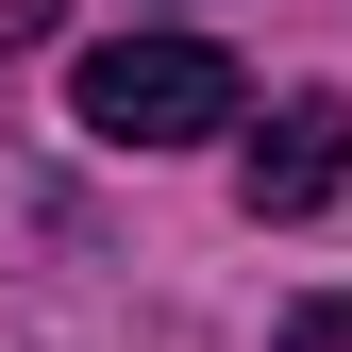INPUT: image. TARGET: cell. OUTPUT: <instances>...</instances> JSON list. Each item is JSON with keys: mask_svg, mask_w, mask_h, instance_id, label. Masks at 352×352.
Wrapping results in <instances>:
<instances>
[{"mask_svg": "<svg viewBox=\"0 0 352 352\" xmlns=\"http://www.w3.org/2000/svg\"><path fill=\"white\" fill-rule=\"evenodd\" d=\"M235 51L218 34H101V51L67 67V118L101 151H185V135H235Z\"/></svg>", "mask_w": 352, "mask_h": 352, "instance_id": "6da1fadb", "label": "cell"}, {"mask_svg": "<svg viewBox=\"0 0 352 352\" xmlns=\"http://www.w3.org/2000/svg\"><path fill=\"white\" fill-rule=\"evenodd\" d=\"M235 185H252V218H319V201L352 185V101H285L269 135H252Z\"/></svg>", "mask_w": 352, "mask_h": 352, "instance_id": "7a4b0ae2", "label": "cell"}, {"mask_svg": "<svg viewBox=\"0 0 352 352\" xmlns=\"http://www.w3.org/2000/svg\"><path fill=\"white\" fill-rule=\"evenodd\" d=\"M285 352H352V285H336V302H302V319H285Z\"/></svg>", "mask_w": 352, "mask_h": 352, "instance_id": "3957f363", "label": "cell"}]
</instances>
